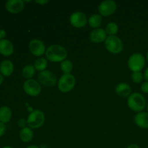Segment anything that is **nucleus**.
<instances>
[{"instance_id":"21","label":"nucleus","mask_w":148,"mask_h":148,"mask_svg":"<svg viewBox=\"0 0 148 148\" xmlns=\"http://www.w3.org/2000/svg\"><path fill=\"white\" fill-rule=\"evenodd\" d=\"M48 66V60L46 58L40 57L38 58L34 63V67L36 70L39 72H43L46 70V68Z\"/></svg>"},{"instance_id":"8","label":"nucleus","mask_w":148,"mask_h":148,"mask_svg":"<svg viewBox=\"0 0 148 148\" xmlns=\"http://www.w3.org/2000/svg\"><path fill=\"white\" fill-rule=\"evenodd\" d=\"M23 90L30 96L36 97L40 95L41 92V85L33 79H26L23 83Z\"/></svg>"},{"instance_id":"30","label":"nucleus","mask_w":148,"mask_h":148,"mask_svg":"<svg viewBox=\"0 0 148 148\" xmlns=\"http://www.w3.org/2000/svg\"><path fill=\"white\" fill-rule=\"evenodd\" d=\"M36 2L40 4V5H43V4H47V3L49 2V1H48V0H46V1H36Z\"/></svg>"},{"instance_id":"2","label":"nucleus","mask_w":148,"mask_h":148,"mask_svg":"<svg viewBox=\"0 0 148 148\" xmlns=\"http://www.w3.org/2000/svg\"><path fill=\"white\" fill-rule=\"evenodd\" d=\"M127 105L132 111L142 112L146 106L145 98L140 92H133L128 97Z\"/></svg>"},{"instance_id":"13","label":"nucleus","mask_w":148,"mask_h":148,"mask_svg":"<svg viewBox=\"0 0 148 148\" xmlns=\"http://www.w3.org/2000/svg\"><path fill=\"white\" fill-rule=\"evenodd\" d=\"M107 38V33L104 29L97 28L94 29L90 34V40L95 43H101L105 42Z\"/></svg>"},{"instance_id":"32","label":"nucleus","mask_w":148,"mask_h":148,"mask_svg":"<svg viewBox=\"0 0 148 148\" xmlns=\"http://www.w3.org/2000/svg\"><path fill=\"white\" fill-rule=\"evenodd\" d=\"M3 82H4V76L0 73V85L3 83Z\"/></svg>"},{"instance_id":"22","label":"nucleus","mask_w":148,"mask_h":148,"mask_svg":"<svg viewBox=\"0 0 148 148\" xmlns=\"http://www.w3.org/2000/svg\"><path fill=\"white\" fill-rule=\"evenodd\" d=\"M35 73H36V69L34 67V65L32 64L26 65L25 66H24L23 71H22L23 77L25 78L26 79H32L33 77L34 76Z\"/></svg>"},{"instance_id":"36","label":"nucleus","mask_w":148,"mask_h":148,"mask_svg":"<svg viewBox=\"0 0 148 148\" xmlns=\"http://www.w3.org/2000/svg\"><path fill=\"white\" fill-rule=\"evenodd\" d=\"M147 113H148V103H147Z\"/></svg>"},{"instance_id":"29","label":"nucleus","mask_w":148,"mask_h":148,"mask_svg":"<svg viewBox=\"0 0 148 148\" xmlns=\"http://www.w3.org/2000/svg\"><path fill=\"white\" fill-rule=\"evenodd\" d=\"M143 75H144V79H145L147 82H148V67L145 69V71Z\"/></svg>"},{"instance_id":"25","label":"nucleus","mask_w":148,"mask_h":148,"mask_svg":"<svg viewBox=\"0 0 148 148\" xmlns=\"http://www.w3.org/2000/svg\"><path fill=\"white\" fill-rule=\"evenodd\" d=\"M143 79H144V75L142 72H134L132 74V79L134 83H140Z\"/></svg>"},{"instance_id":"19","label":"nucleus","mask_w":148,"mask_h":148,"mask_svg":"<svg viewBox=\"0 0 148 148\" xmlns=\"http://www.w3.org/2000/svg\"><path fill=\"white\" fill-rule=\"evenodd\" d=\"M11 109L8 106L0 107V121L4 124H7L10 121L12 118Z\"/></svg>"},{"instance_id":"6","label":"nucleus","mask_w":148,"mask_h":148,"mask_svg":"<svg viewBox=\"0 0 148 148\" xmlns=\"http://www.w3.org/2000/svg\"><path fill=\"white\" fill-rule=\"evenodd\" d=\"M127 64L132 72H141L145 65V58L140 53H133L129 58Z\"/></svg>"},{"instance_id":"9","label":"nucleus","mask_w":148,"mask_h":148,"mask_svg":"<svg viewBox=\"0 0 148 148\" xmlns=\"http://www.w3.org/2000/svg\"><path fill=\"white\" fill-rule=\"evenodd\" d=\"M117 9V4L115 1L113 0H106L102 1L98 6V12L103 17H108L116 12Z\"/></svg>"},{"instance_id":"33","label":"nucleus","mask_w":148,"mask_h":148,"mask_svg":"<svg viewBox=\"0 0 148 148\" xmlns=\"http://www.w3.org/2000/svg\"><path fill=\"white\" fill-rule=\"evenodd\" d=\"M26 148H40V147H39L38 146H37V145H32L27 146V147Z\"/></svg>"},{"instance_id":"5","label":"nucleus","mask_w":148,"mask_h":148,"mask_svg":"<svg viewBox=\"0 0 148 148\" xmlns=\"http://www.w3.org/2000/svg\"><path fill=\"white\" fill-rule=\"evenodd\" d=\"M27 122L28 127L32 130L40 128L45 122L44 114L39 109L34 110L29 114L27 119Z\"/></svg>"},{"instance_id":"27","label":"nucleus","mask_w":148,"mask_h":148,"mask_svg":"<svg viewBox=\"0 0 148 148\" xmlns=\"http://www.w3.org/2000/svg\"><path fill=\"white\" fill-rule=\"evenodd\" d=\"M140 88H141L142 92L144 93H148V82L146 81V82H143Z\"/></svg>"},{"instance_id":"28","label":"nucleus","mask_w":148,"mask_h":148,"mask_svg":"<svg viewBox=\"0 0 148 148\" xmlns=\"http://www.w3.org/2000/svg\"><path fill=\"white\" fill-rule=\"evenodd\" d=\"M5 131H6L5 124H4V123L0 121V137H1L3 135H4V133H5Z\"/></svg>"},{"instance_id":"20","label":"nucleus","mask_w":148,"mask_h":148,"mask_svg":"<svg viewBox=\"0 0 148 148\" xmlns=\"http://www.w3.org/2000/svg\"><path fill=\"white\" fill-rule=\"evenodd\" d=\"M103 18L101 14H93L89 17L88 19V24L92 28L97 29L99 28L100 26L101 25L102 23Z\"/></svg>"},{"instance_id":"16","label":"nucleus","mask_w":148,"mask_h":148,"mask_svg":"<svg viewBox=\"0 0 148 148\" xmlns=\"http://www.w3.org/2000/svg\"><path fill=\"white\" fill-rule=\"evenodd\" d=\"M134 122L141 129H148V113L144 111L137 113L134 116Z\"/></svg>"},{"instance_id":"11","label":"nucleus","mask_w":148,"mask_h":148,"mask_svg":"<svg viewBox=\"0 0 148 148\" xmlns=\"http://www.w3.org/2000/svg\"><path fill=\"white\" fill-rule=\"evenodd\" d=\"M30 53L35 56H40L46 53V46L44 43L40 39L35 38L30 41L28 45Z\"/></svg>"},{"instance_id":"3","label":"nucleus","mask_w":148,"mask_h":148,"mask_svg":"<svg viewBox=\"0 0 148 148\" xmlns=\"http://www.w3.org/2000/svg\"><path fill=\"white\" fill-rule=\"evenodd\" d=\"M105 46L108 52L113 54H119L124 49L122 40L116 36H109L105 40Z\"/></svg>"},{"instance_id":"37","label":"nucleus","mask_w":148,"mask_h":148,"mask_svg":"<svg viewBox=\"0 0 148 148\" xmlns=\"http://www.w3.org/2000/svg\"><path fill=\"white\" fill-rule=\"evenodd\" d=\"M0 40H1V36H0Z\"/></svg>"},{"instance_id":"4","label":"nucleus","mask_w":148,"mask_h":148,"mask_svg":"<svg viewBox=\"0 0 148 148\" xmlns=\"http://www.w3.org/2000/svg\"><path fill=\"white\" fill-rule=\"evenodd\" d=\"M76 85V79L72 74H64L58 81V88L61 92L66 93L75 88Z\"/></svg>"},{"instance_id":"10","label":"nucleus","mask_w":148,"mask_h":148,"mask_svg":"<svg viewBox=\"0 0 148 148\" xmlns=\"http://www.w3.org/2000/svg\"><path fill=\"white\" fill-rule=\"evenodd\" d=\"M69 22L73 27L76 28H82L88 23V18L85 13L82 12H75L71 14Z\"/></svg>"},{"instance_id":"17","label":"nucleus","mask_w":148,"mask_h":148,"mask_svg":"<svg viewBox=\"0 0 148 148\" xmlns=\"http://www.w3.org/2000/svg\"><path fill=\"white\" fill-rule=\"evenodd\" d=\"M115 92L119 96L122 98H127L131 95V88L128 84L125 82H121L118 84L115 88Z\"/></svg>"},{"instance_id":"18","label":"nucleus","mask_w":148,"mask_h":148,"mask_svg":"<svg viewBox=\"0 0 148 148\" xmlns=\"http://www.w3.org/2000/svg\"><path fill=\"white\" fill-rule=\"evenodd\" d=\"M34 133L33 130L30 127L21 129L20 131V139L23 143H30L33 140Z\"/></svg>"},{"instance_id":"1","label":"nucleus","mask_w":148,"mask_h":148,"mask_svg":"<svg viewBox=\"0 0 148 148\" xmlns=\"http://www.w3.org/2000/svg\"><path fill=\"white\" fill-rule=\"evenodd\" d=\"M46 58L51 62H62L67 57V51L61 45H51L46 51Z\"/></svg>"},{"instance_id":"7","label":"nucleus","mask_w":148,"mask_h":148,"mask_svg":"<svg viewBox=\"0 0 148 148\" xmlns=\"http://www.w3.org/2000/svg\"><path fill=\"white\" fill-rule=\"evenodd\" d=\"M38 81L43 86L53 87L57 83V78L54 73L50 70H45L40 72L38 75Z\"/></svg>"},{"instance_id":"15","label":"nucleus","mask_w":148,"mask_h":148,"mask_svg":"<svg viewBox=\"0 0 148 148\" xmlns=\"http://www.w3.org/2000/svg\"><path fill=\"white\" fill-rule=\"evenodd\" d=\"M14 72V64L10 60H4L0 64V73L4 77H10Z\"/></svg>"},{"instance_id":"34","label":"nucleus","mask_w":148,"mask_h":148,"mask_svg":"<svg viewBox=\"0 0 148 148\" xmlns=\"http://www.w3.org/2000/svg\"><path fill=\"white\" fill-rule=\"evenodd\" d=\"M2 148H13V147H12L11 146H4V147H3Z\"/></svg>"},{"instance_id":"24","label":"nucleus","mask_w":148,"mask_h":148,"mask_svg":"<svg viewBox=\"0 0 148 148\" xmlns=\"http://www.w3.org/2000/svg\"><path fill=\"white\" fill-rule=\"evenodd\" d=\"M105 30L107 34L109 36H116V34H117L119 31V26L116 23L111 22L107 24Z\"/></svg>"},{"instance_id":"35","label":"nucleus","mask_w":148,"mask_h":148,"mask_svg":"<svg viewBox=\"0 0 148 148\" xmlns=\"http://www.w3.org/2000/svg\"><path fill=\"white\" fill-rule=\"evenodd\" d=\"M147 62H148V51H147Z\"/></svg>"},{"instance_id":"23","label":"nucleus","mask_w":148,"mask_h":148,"mask_svg":"<svg viewBox=\"0 0 148 148\" xmlns=\"http://www.w3.org/2000/svg\"><path fill=\"white\" fill-rule=\"evenodd\" d=\"M60 69L64 74H71L73 69V63L69 59H65L61 62Z\"/></svg>"},{"instance_id":"12","label":"nucleus","mask_w":148,"mask_h":148,"mask_svg":"<svg viewBox=\"0 0 148 148\" xmlns=\"http://www.w3.org/2000/svg\"><path fill=\"white\" fill-rule=\"evenodd\" d=\"M25 1L23 0H9L6 2V10L11 14H18L25 8Z\"/></svg>"},{"instance_id":"26","label":"nucleus","mask_w":148,"mask_h":148,"mask_svg":"<svg viewBox=\"0 0 148 148\" xmlns=\"http://www.w3.org/2000/svg\"><path fill=\"white\" fill-rule=\"evenodd\" d=\"M17 125L21 129L25 128V127H27L26 126L27 125V120H25V119H20L18 120V121H17Z\"/></svg>"},{"instance_id":"14","label":"nucleus","mask_w":148,"mask_h":148,"mask_svg":"<svg viewBox=\"0 0 148 148\" xmlns=\"http://www.w3.org/2000/svg\"><path fill=\"white\" fill-rule=\"evenodd\" d=\"M14 53V45L8 39L0 40V53L2 56H11Z\"/></svg>"},{"instance_id":"31","label":"nucleus","mask_w":148,"mask_h":148,"mask_svg":"<svg viewBox=\"0 0 148 148\" xmlns=\"http://www.w3.org/2000/svg\"><path fill=\"white\" fill-rule=\"evenodd\" d=\"M127 148H140V147L138 145L132 144V145H129Z\"/></svg>"}]
</instances>
